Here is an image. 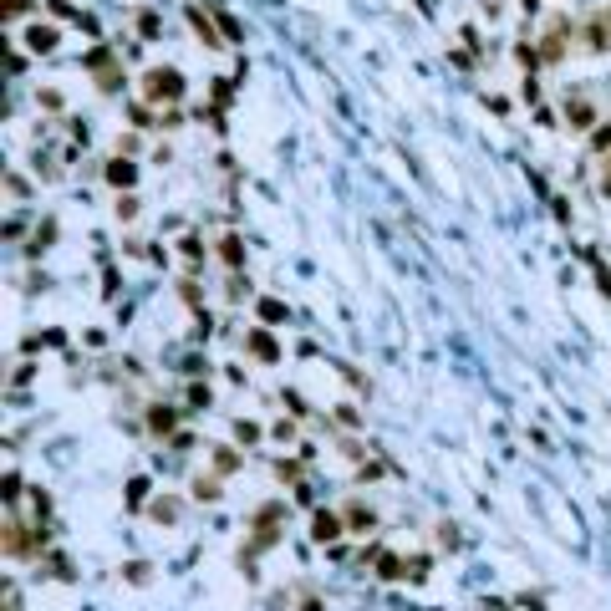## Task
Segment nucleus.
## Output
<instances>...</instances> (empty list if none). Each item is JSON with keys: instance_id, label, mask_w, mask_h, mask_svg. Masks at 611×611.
<instances>
[{"instance_id": "nucleus-1", "label": "nucleus", "mask_w": 611, "mask_h": 611, "mask_svg": "<svg viewBox=\"0 0 611 611\" xmlns=\"http://www.w3.org/2000/svg\"><path fill=\"white\" fill-rule=\"evenodd\" d=\"M179 92H184V77L173 72V67H153L148 72V97L153 102H158V97H179Z\"/></svg>"}, {"instance_id": "nucleus-9", "label": "nucleus", "mask_w": 611, "mask_h": 611, "mask_svg": "<svg viewBox=\"0 0 611 611\" xmlns=\"http://www.w3.org/2000/svg\"><path fill=\"white\" fill-rule=\"evenodd\" d=\"M194 489H199V499H214V494H220V484H214V479H199Z\"/></svg>"}, {"instance_id": "nucleus-8", "label": "nucleus", "mask_w": 611, "mask_h": 611, "mask_svg": "<svg viewBox=\"0 0 611 611\" xmlns=\"http://www.w3.org/2000/svg\"><path fill=\"white\" fill-rule=\"evenodd\" d=\"M153 428H158V433H168V428H173V412H168V408H158V412H153Z\"/></svg>"}, {"instance_id": "nucleus-11", "label": "nucleus", "mask_w": 611, "mask_h": 611, "mask_svg": "<svg viewBox=\"0 0 611 611\" xmlns=\"http://www.w3.org/2000/svg\"><path fill=\"white\" fill-rule=\"evenodd\" d=\"M306 611H321V606H316V601H311V606H306Z\"/></svg>"}, {"instance_id": "nucleus-7", "label": "nucleus", "mask_w": 611, "mask_h": 611, "mask_svg": "<svg viewBox=\"0 0 611 611\" xmlns=\"http://www.w3.org/2000/svg\"><path fill=\"white\" fill-rule=\"evenodd\" d=\"M260 316H265V321H280V316H286V306H280V301H265V306H260Z\"/></svg>"}, {"instance_id": "nucleus-10", "label": "nucleus", "mask_w": 611, "mask_h": 611, "mask_svg": "<svg viewBox=\"0 0 611 611\" xmlns=\"http://www.w3.org/2000/svg\"><path fill=\"white\" fill-rule=\"evenodd\" d=\"M26 6H31V0H6V11H11V15H20Z\"/></svg>"}, {"instance_id": "nucleus-4", "label": "nucleus", "mask_w": 611, "mask_h": 611, "mask_svg": "<svg viewBox=\"0 0 611 611\" xmlns=\"http://www.w3.org/2000/svg\"><path fill=\"white\" fill-rule=\"evenodd\" d=\"M107 179H113V184H133V163H113V168H107Z\"/></svg>"}, {"instance_id": "nucleus-5", "label": "nucleus", "mask_w": 611, "mask_h": 611, "mask_svg": "<svg viewBox=\"0 0 611 611\" xmlns=\"http://www.w3.org/2000/svg\"><path fill=\"white\" fill-rule=\"evenodd\" d=\"M189 20H194V26H199V36L209 41V46H220V41H214V26H209V20H204V11H189Z\"/></svg>"}, {"instance_id": "nucleus-6", "label": "nucleus", "mask_w": 611, "mask_h": 611, "mask_svg": "<svg viewBox=\"0 0 611 611\" xmlns=\"http://www.w3.org/2000/svg\"><path fill=\"white\" fill-rule=\"evenodd\" d=\"M250 346H255V352H260V357H275V341H270L265 332H255V336H250Z\"/></svg>"}, {"instance_id": "nucleus-2", "label": "nucleus", "mask_w": 611, "mask_h": 611, "mask_svg": "<svg viewBox=\"0 0 611 611\" xmlns=\"http://www.w3.org/2000/svg\"><path fill=\"white\" fill-rule=\"evenodd\" d=\"M311 535H316V540H336V535H341V519L321 510V515H316V530H311Z\"/></svg>"}, {"instance_id": "nucleus-3", "label": "nucleus", "mask_w": 611, "mask_h": 611, "mask_svg": "<svg viewBox=\"0 0 611 611\" xmlns=\"http://www.w3.org/2000/svg\"><path fill=\"white\" fill-rule=\"evenodd\" d=\"M26 41H31V51H51V46H56V31H51V26H36Z\"/></svg>"}]
</instances>
